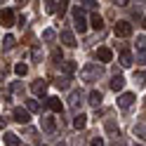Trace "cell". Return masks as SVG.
Returning <instances> with one entry per match:
<instances>
[{
    "label": "cell",
    "mask_w": 146,
    "mask_h": 146,
    "mask_svg": "<svg viewBox=\"0 0 146 146\" xmlns=\"http://www.w3.org/2000/svg\"><path fill=\"white\" fill-rule=\"evenodd\" d=\"M104 76V66H99V64H87V66H83V71H80V78L85 80V83H94V80H99Z\"/></svg>",
    "instance_id": "cell-1"
},
{
    "label": "cell",
    "mask_w": 146,
    "mask_h": 146,
    "mask_svg": "<svg viewBox=\"0 0 146 146\" xmlns=\"http://www.w3.org/2000/svg\"><path fill=\"white\" fill-rule=\"evenodd\" d=\"M73 24H76V31H80V33L87 31V19H85V12L80 7H73Z\"/></svg>",
    "instance_id": "cell-2"
},
{
    "label": "cell",
    "mask_w": 146,
    "mask_h": 146,
    "mask_svg": "<svg viewBox=\"0 0 146 146\" xmlns=\"http://www.w3.org/2000/svg\"><path fill=\"white\" fill-rule=\"evenodd\" d=\"M115 35L118 38H130L132 35V24L130 21H118L115 24Z\"/></svg>",
    "instance_id": "cell-3"
},
{
    "label": "cell",
    "mask_w": 146,
    "mask_h": 146,
    "mask_svg": "<svg viewBox=\"0 0 146 146\" xmlns=\"http://www.w3.org/2000/svg\"><path fill=\"white\" fill-rule=\"evenodd\" d=\"M14 120L21 123V125H26V123L31 120V111H29V108H14Z\"/></svg>",
    "instance_id": "cell-4"
},
{
    "label": "cell",
    "mask_w": 146,
    "mask_h": 146,
    "mask_svg": "<svg viewBox=\"0 0 146 146\" xmlns=\"http://www.w3.org/2000/svg\"><path fill=\"white\" fill-rule=\"evenodd\" d=\"M134 104V94L132 92H123L120 97H118V106H120V108H130Z\"/></svg>",
    "instance_id": "cell-5"
},
{
    "label": "cell",
    "mask_w": 146,
    "mask_h": 146,
    "mask_svg": "<svg viewBox=\"0 0 146 146\" xmlns=\"http://www.w3.org/2000/svg\"><path fill=\"white\" fill-rule=\"evenodd\" d=\"M47 80H42V78H38V80H33V83H31V90H33V92L35 94H45V92H47Z\"/></svg>",
    "instance_id": "cell-6"
},
{
    "label": "cell",
    "mask_w": 146,
    "mask_h": 146,
    "mask_svg": "<svg viewBox=\"0 0 146 146\" xmlns=\"http://www.w3.org/2000/svg\"><path fill=\"white\" fill-rule=\"evenodd\" d=\"M80 104H83V92H80V90H73L71 97H68V106L71 108H78Z\"/></svg>",
    "instance_id": "cell-7"
},
{
    "label": "cell",
    "mask_w": 146,
    "mask_h": 146,
    "mask_svg": "<svg viewBox=\"0 0 146 146\" xmlns=\"http://www.w3.org/2000/svg\"><path fill=\"white\" fill-rule=\"evenodd\" d=\"M40 125H42L45 132H54V130H57V123H54L52 115H42V118H40Z\"/></svg>",
    "instance_id": "cell-8"
},
{
    "label": "cell",
    "mask_w": 146,
    "mask_h": 146,
    "mask_svg": "<svg viewBox=\"0 0 146 146\" xmlns=\"http://www.w3.org/2000/svg\"><path fill=\"white\" fill-rule=\"evenodd\" d=\"M97 59L104 61V64H108V61L113 59V52L108 50V47H99V50H97Z\"/></svg>",
    "instance_id": "cell-9"
},
{
    "label": "cell",
    "mask_w": 146,
    "mask_h": 146,
    "mask_svg": "<svg viewBox=\"0 0 146 146\" xmlns=\"http://www.w3.org/2000/svg\"><path fill=\"white\" fill-rule=\"evenodd\" d=\"M61 42L66 45V47H76V45H78L76 42V35H73L71 31H61Z\"/></svg>",
    "instance_id": "cell-10"
},
{
    "label": "cell",
    "mask_w": 146,
    "mask_h": 146,
    "mask_svg": "<svg viewBox=\"0 0 146 146\" xmlns=\"http://www.w3.org/2000/svg\"><path fill=\"white\" fill-rule=\"evenodd\" d=\"M123 87H125V78H123V76H118V73H115V76L111 78V90H113V92H120Z\"/></svg>",
    "instance_id": "cell-11"
},
{
    "label": "cell",
    "mask_w": 146,
    "mask_h": 146,
    "mask_svg": "<svg viewBox=\"0 0 146 146\" xmlns=\"http://www.w3.org/2000/svg\"><path fill=\"white\" fill-rule=\"evenodd\" d=\"M66 5H68V3H47V12L64 14V12H66Z\"/></svg>",
    "instance_id": "cell-12"
},
{
    "label": "cell",
    "mask_w": 146,
    "mask_h": 146,
    "mask_svg": "<svg viewBox=\"0 0 146 146\" xmlns=\"http://www.w3.org/2000/svg\"><path fill=\"white\" fill-rule=\"evenodd\" d=\"M90 26H92V29H97V31H102L104 29V19H102V14H92V17H90Z\"/></svg>",
    "instance_id": "cell-13"
},
{
    "label": "cell",
    "mask_w": 146,
    "mask_h": 146,
    "mask_svg": "<svg viewBox=\"0 0 146 146\" xmlns=\"http://www.w3.org/2000/svg\"><path fill=\"white\" fill-rule=\"evenodd\" d=\"M118 61H120V66H123V68H130V66H132V61H134V57H132L130 52H120V59H118Z\"/></svg>",
    "instance_id": "cell-14"
},
{
    "label": "cell",
    "mask_w": 146,
    "mask_h": 146,
    "mask_svg": "<svg viewBox=\"0 0 146 146\" xmlns=\"http://www.w3.org/2000/svg\"><path fill=\"white\" fill-rule=\"evenodd\" d=\"M47 106H50V111L61 113V99H57V97H47Z\"/></svg>",
    "instance_id": "cell-15"
},
{
    "label": "cell",
    "mask_w": 146,
    "mask_h": 146,
    "mask_svg": "<svg viewBox=\"0 0 146 146\" xmlns=\"http://www.w3.org/2000/svg\"><path fill=\"white\" fill-rule=\"evenodd\" d=\"M3 141H5V146H19V137H17V134H12V132H5Z\"/></svg>",
    "instance_id": "cell-16"
},
{
    "label": "cell",
    "mask_w": 146,
    "mask_h": 146,
    "mask_svg": "<svg viewBox=\"0 0 146 146\" xmlns=\"http://www.w3.org/2000/svg\"><path fill=\"white\" fill-rule=\"evenodd\" d=\"M3 26H14V12L3 10Z\"/></svg>",
    "instance_id": "cell-17"
},
{
    "label": "cell",
    "mask_w": 146,
    "mask_h": 146,
    "mask_svg": "<svg viewBox=\"0 0 146 146\" xmlns=\"http://www.w3.org/2000/svg\"><path fill=\"white\" fill-rule=\"evenodd\" d=\"M102 92H99V90H92V92H90V99H87V102L90 104H92V106H99V104H102Z\"/></svg>",
    "instance_id": "cell-18"
},
{
    "label": "cell",
    "mask_w": 146,
    "mask_h": 146,
    "mask_svg": "<svg viewBox=\"0 0 146 146\" xmlns=\"http://www.w3.org/2000/svg\"><path fill=\"white\" fill-rule=\"evenodd\" d=\"M85 125H87V115H85V113H78L76 120H73V127H76V130H83Z\"/></svg>",
    "instance_id": "cell-19"
},
{
    "label": "cell",
    "mask_w": 146,
    "mask_h": 146,
    "mask_svg": "<svg viewBox=\"0 0 146 146\" xmlns=\"http://www.w3.org/2000/svg\"><path fill=\"white\" fill-rule=\"evenodd\" d=\"M68 85H71V76H59L57 78V87L59 90H66Z\"/></svg>",
    "instance_id": "cell-20"
},
{
    "label": "cell",
    "mask_w": 146,
    "mask_h": 146,
    "mask_svg": "<svg viewBox=\"0 0 146 146\" xmlns=\"http://www.w3.org/2000/svg\"><path fill=\"white\" fill-rule=\"evenodd\" d=\"M134 134L139 137V139H146V125L144 123H137L134 125Z\"/></svg>",
    "instance_id": "cell-21"
},
{
    "label": "cell",
    "mask_w": 146,
    "mask_h": 146,
    "mask_svg": "<svg viewBox=\"0 0 146 146\" xmlns=\"http://www.w3.org/2000/svg\"><path fill=\"white\" fill-rule=\"evenodd\" d=\"M26 108H29L31 113H38L40 111V104L35 102V99H26Z\"/></svg>",
    "instance_id": "cell-22"
},
{
    "label": "cell",
    "mask_w": 146,
    "mask_h": 146,
    "mask_svg": "<svg viewBox=\"0 0 146 146\" xmlns=\"http://www.w3.org/2000/svg\"><path fill=\"white\" fill-rule=\"evenodd\" d=\"M14 35H5V38H3V50H12L14 47Z\"/></svg>",
    "instance_id": "cell-23"
},
{
    "label": "cell",
    "mask_w": 146,
    "mask_h": 146,
    "mask_svg": "<svg viewBox=\"0 0 146 146\" xmlns=\"http://www.w3.org/2000/svg\"><path fill=\"white\" fill-rule=\"evenodd\" d=\"M61 68H64V73H66V76H71V73L76 71V61H64Z\"/></svg>",
    "instance_id": "cell-24"
},
{
    "label": "cell",
    "mask_w": 146,
    "mask_h": 146,
    "mask_svg": "<svg viewBox=\"0 0 146 146\" xmlns=\"http://www.w3.org/2000/svg\"><path fill=\"white\" fill-rule=\"evenodd\" d=\"M54 38H57V33H54L52 29H45V31H42V40H45V42H52Z\"/></svg>",
    "instance_id": "cell-25"
},
{
    "label": "cell",
    "mask_w": 146,
    "mask_h": 146,
    "mask_svg": "<svg viewBox=\"0 0 146 146\" xmlns=\"http://www.w3.org/2000/svg\"><path fill=\"white\" fill-rule=\"evenodd\" d=\"M14 73H17V76H26V73H29V66H26V64H17Z\"/></svg>",
    "instance_id": "cell-26"
},
{
    "label": "cell",
    "mask_w": 146,
    "mask_h": 146,
    "mask_svg": "<svg viewBox=\"0 0 146 146\" xmlns=\"http://www.w3.org/2000/svg\"><path fill=\"white\" fill-rule=\"evenodd\" d=\"M137 64L146 66V50H137Z\"/></svg>",
    "instance_id": "cell-27"
},
{
    "label": "cell",
    "mask_w": 146,
    "mask_h": 146,
    "mask_svg": "<svg viewBox=\"0 0 146 146\" xmlns=\"http://www.w3.org/2000/svg\"><path fill=\"white\" fill-rule=\"evenodd\" d=\"M134 80H137L139 85H146V73H144V71H137V73H134Z\"/></svg>",
    "instance_id": "cell-28"
},
{
    "label": "cell",
    "mask_w": 146,
    "mask_h": 146,
    "mask_svg": "<svg viewBox=\"0 0 146 146\" xmlns=\"http://www.w3.org/2000/svg\"><path fill=\"white\" fill-rule=\"evenodd\" d=\"M137 50H146V35H139V38H137Z\"/></svg>",
    "instance_id": "cell-29"
},
{
    "label": "cell",
    "mask_w": 146,
    "mask_h": 146,
    "mask_svg": "<svg viewBox=\"0 0 146 146\" xmlns=\"http://www.w3.org/2000/svg\"><path fill=\"white\" fill-rule=\"evenodd\" d=\"M52 61H54V64H61V61H64V59H61V52H59V50H54V52H52Z\"/></svg>",
    "instance_id": "cell-30"
},
{
    "label": "cell",
    "mask_w": 146,
    "mask_h": 146,
    "mask_svg": "<svg viewBox=\"0 0 146 146\" xmlns=\"http://www.w3.org/2000/svg\"><path fill=\"white\" fill-rule=\"evenodd\" d=\"M90 146H104V139H102V137H94V139L90 141Z\"/></svg>",
    "instance_id": "cell-31"
},
{
    "label": "cell",
    "mask_w": 146,
    "mask_h": 146,
    "mask_svg": "<svg viewBox=\"0 0 146 146\" xmlns=\"http://www.w3.org/2000/svg\"><path fill=\"white\" fill-rule=\"evenodd\" d=\"M106 130L108 132H115V123L113 120H106Z\"/></svg>",
    "instance_id": "cell-32"
},
{
    "label": "cell",
    "mask_w": 146,
    "mask_h": 146,
    "mask_svg": "<svg viewBox=\"0 0 146 146\" xmlns=\"http://www.w3.org/2000/svg\"><path fill=\"white\" fill-rule=\"evenodd\" d=\"M85 7H87V10H94V7H97V3H94V0H87V3H83Z\"/></svg>",
    "instance_id": "cell-33"
},
{
    "label": "cell",
    "mask_w": 146,
    "mask_h": 146,
    "mask_svg": "<svg viewBox=\"0 0 146 146\" xmlns=\"http://www.w3.org/2000/svg\"><path fill=\"white\" fill-rule=\"evenodd\" d=\"M12 90H14V92H24V85H21V83H14Z\"/></svg>",
    "instance_id": "cell-34"
},
{
    "label": "cell",
    "mask_w": 146,
    "mask_h": 146,
    "mask_svg": "<svg viewBox=\"0 0 146 146\" xmlns=\"http://www.w3.org/2000/svg\"><path fill=\"white\" fill-rule=\"evenodd\" d=\"M141 26H144V29H146V17H144V24H141Z\"/></svg>",
    "instance_id": "cell-35"
},
{
    "label": "cell",
    "mask_w": 146,
    "mask_h": 146,
    "mask_svg": "<svg viewBox=\"0 0 146 146\" xmlns=\"http://www.w3.org/2000/svg\"><path fill=\"white\" fill-rule=\"evenodd\" d=\"M59 146H66V144H59Z\"/></svg>",
    "instance_id": "cell-36"
},
{
    "label": "cell",
    "mask_w": 146,
    "mask_h": 146,
    "mask_svg": "<svg viewBox=\"0 0 146 146\" xmlns=\"http://www.w3.org/2000/svg\"><path fill=\"white\" fill-rule=\"evenodd\" d=\"M134 146H141V144H134Z\"/></svg>",
    "instance_id": "cell-37"
}]
</instances>
